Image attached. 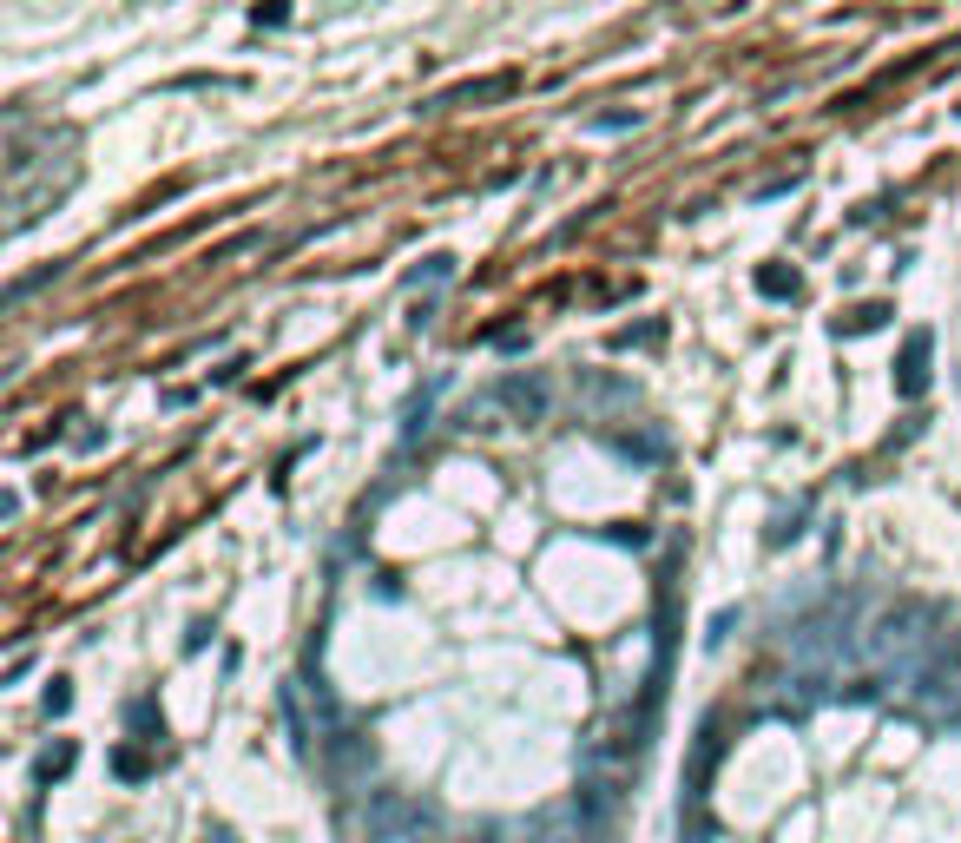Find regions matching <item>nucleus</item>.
Listing matches in <instances>:
<instances>
[{
  "label": "nucleus",
  "mask_w": 961,
  "mask_h": 843,
  "mask_svg": "<svg viewBox=\"0 0 961 843\" xmlns=\"http://www.w3.org/2000/svg\"><path fill=\"white\" fill-rule=\"evenodd\" d=\"M922 382H929V336H909V350H902V396H922Z\"/></svg>",
  "instance_id": "f257e3e1"
},
{
  "label": "nucleus",
  "mask_w": 961,
  "mask_h": 843,
  "mask_svg": "<svg viewBox=\"0 0 961 843\" xmlns=\"http://www.w3.org/2000/svg\"><path fill=\"white\" fill-rule=\"evenodd\" d=\"M501 396L514 402L520 415H540V409H547V389H540V382H520V376H514V382H501Z\"/></svg>",
  "instance_id": "f03ea898"
}]
</instances>
